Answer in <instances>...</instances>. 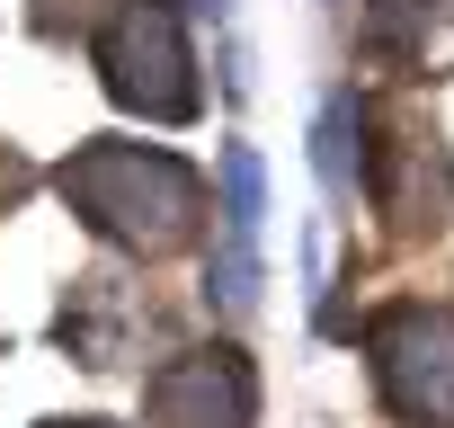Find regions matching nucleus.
Returning a JSON list of instances; mask_svg holds the SVG:
<instances>
[{"label":"nucleus","instance_id":"obj_2","mask_svg":"<svg viewBox=\"0 0 454 428\" xmlns=\"http://www.w3.org/2000/svg\"><path fill=\"white\" fill-rule=\"evenodd\" d=\"M98 81L125 116H152V125H187L205 107L178 0H116L107 28H98Z\"/></svg>","mask_w":454,"mask_h":428},{"label":"nucleus","instance_id":"obj_3","mask_svg":"<svg viewBox=\"0 0 454 428\" xmlns=\"http://www.w3.org/2000/svg\"><path fill=\"white\" fill-rule=\"evenodd\" d=\"M365 357L401 428H454V313L445 304H383L365 321Z\"/></svg>","mask_w":454,"mask_h":428},{"label":"nucleus","instance_id":"obj_4","mask_svg":"<svg viewBox=\"0 0 454 428\" xmlns=\"http://www.w3.org/2000/svg\"><path fill=\"white\" fill-rule=\"evenodd\" d=\"M143 410H152V428H250L259 384H250L241 348H187L152 375Z\"/></svg>","mask_w":454,"mask_h":428},{"label":"nucleus","instance_id":"obj_6","mask_svg":"<svg viewBox=\"0 0 454 428\" xmlns=\"http://www.w3.org/2000/svg\"><path fill=\"white\" fill-rule=\"evenodd\" d=\"M205 304L223 321H241L259 304V233H223V250L205 259Z\"/></svg>","mask_w":454,"mask_h":428},{"label":"nucleus","instance_id":"obj_8","mask_svg":"<svg viewBox=\"0 0 454 428\" xmlns=\"http://www.w3.org/2000/svg\"><path fill=\"white\" fill-rule=\"evenodd\" d=\"M268 224V170L250 143H223V233H259Z\"/></svg>","mask_w":454,"mask_h":428},{"label":"nucleus","instance_id":"obj_7","mask_svg":"<svg viewBox=\"0 0 454 428\" xmlns=\"http://www.w3.org/2000/svg\"><path fill=\"white\" fill-rule=\"evenodd\" d=\"M356 134H365V116H356V99L339 90L330 107H321V125H312V161H321V187L348 205L356 196Z\"/></svg>","mask_w":454,"mask_h":428},{"label":"nucleus","instance_id":"obj_9","mask_svg":"<svg viewBox=\"0 0 454 428\" xmlns=\"http://www.w3.org/2000/svg\"><path fill=\"white\" fill-rule=\"evenodd\" d=\"M45 428H116V419H45Z\"/></svg>","mask_w":454,"mask_h":428},{"label":"nucleus","instance_id":"obj_1","mask_svg":"<svg viewBox=\"0 0 454 428\" xmlns=\"http://www.w3.org/2000/svg\"><path fill=\"white\" fill-rule=\"evenodd\" d=\"M63 196H72V214L98 242H116L134 259L187 250L196 214H205V178L178 152H160V143H81L63 161Z\"/></svg>","mask_w":454,"mask_h":428},{"label":"nucleus","instance_id":"obj_5","mask_svg":"<svg viewBox=\"0 0 454 428\" xmlns=\"http://www.w3.org/2000/svg\"><path fill=\"white\" fill-rule=\"evenodd\" d=\"M365 36L401 54L410 72H427L454 54V0H365Z\"/></svg>","mask_w":454,"mask_h":428}]
</instances>
